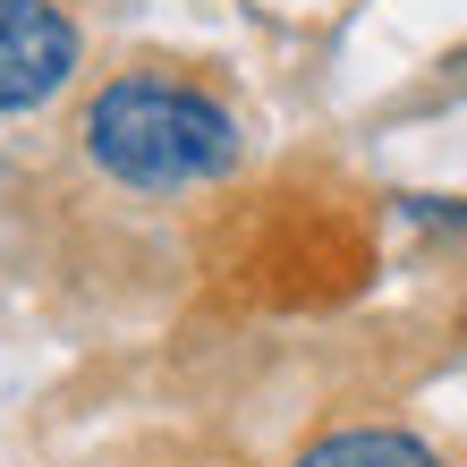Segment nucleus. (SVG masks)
<instances>
[{"mask_svg":"<svg viewBox=\"0 0 467 467\" xmlns=\"http://www.w3.org/2000/svg\"><path fill=\"white\" fill-rule=\"evenodd\" d=\"M77 145H86V161L111 187H128V196H179V187L230 179L246 136H238V111L222 94H204L196 77L128 68V77H111V86L86 102Z\"/></svg>","mask_w":467,"mask_h":467,"instance_id":"f257e3e1","label":"nucleus"},{"mask_svg":"<svg viewBox=\"0 0 467 467\" xmlns=\"http://www.w3.org/2000/svg\"><path fill=\"white\" fill-rule=\"evenodd\" d=\"M86 35L60 0H0V111H43L77 77Z\"/></svg>","mask_w":467,"mask_h":467,"instance_id":"f03ea898","label":"nucleus"},{"mask_svg":"<svg viewBox=\"0 0 467 467\" xmlns=\"http://www.w3.org/2000/svg\"><path fill=\"white\" fill-rule=\"evenodd\" d=\"M289 467H442V451L400 433V425H340L323 442H306Z\"/></svg>","mask_w":467,"mask_h":467,"instance_id":"7ed1b4c3","label":"nucleus"}]
</instances>
